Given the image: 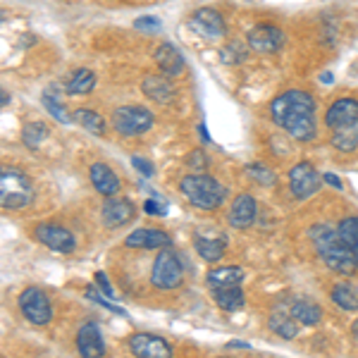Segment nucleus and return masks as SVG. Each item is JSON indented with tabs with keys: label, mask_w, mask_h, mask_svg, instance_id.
<instances>
[{
	"label": "nucleus",
	"mask_w": 358,
	"mask_h": 358,
	"mask_svg": "<svg viewBox=\"0 0 358 358\" xmlns=\"http://www.w3.org/2000/svg\"><path fill=\"white\" fill-rule=\"evenodd\" d=\"M270 115L277 127L294 136L296 141H310L317 134L315 124V98L306 91L292 89L287 94L277 96L270 106Z\"/></svg>",
	"instance_id": "f257e3e1"
},
{
	"label": "nucleus",
	"mask_w": 358,
	"mask_h": 358,
	"mask_svg": "<svg viewBox=\"0 0 358 358\" xmlns=\"http://www.w3.org/2000/svg\"><path fill=\"white\" fill-rule=\"evenodd\" d=\"M310 239L315 244L317 256L325 261L330 270L339 275H354L358 270V256L342 241V236L330 224H315L310 227Z\"/></svg>",
	"instance_id": "f03ea898"
},
{
	"label": "nucleus",
	"mask_w": 358,
	"mask_h": 358,
	"mask_svg": "<svg viewBox=\"0 0 358 358\" xmlns=\"http://www.w3.org/2000/svg\"><path fill=\"white\" fill-rule=\"evenodd\" d=\"M179 192L187 196L189 203L194 208H201V210H215V208H220L224 201L222 184L217 182V179L203 175V172L182 177Z\"/></svg>",
	"instance_id": "7ed1b4c3"
},
{
	"label": "nucleus",
	"mask_w": 358,
	"mask_h": 358,
	"mask_svg": "<svg viewBox=\"0 0 358 358\" xmlns=\"http://www.w3.org/2000/svg\"><path fill=\"white\" fill-rule=\"evenodd\" d=\"M34 199V187L29 182V177L20 170H8L5 167L0 172V203L8 210H17L31 203Z\"/></svg>",
	"instance_id": "20e7f679"
},
{
	"label": "nucleus",
	"mask_w": 358,
	"mask_h": 358,
	"mask_svg": "<svg viewBox=\"0 0 358 358\" xmlns=\"http://www.w3.org/2000/svg\"><path fill=\"white\" fill-rule=\"evenodd\" d=\"M184 280V273H182V263H179L177 253L172 251L170 246L160 248L158 258L153 261V268H151V282L155 289H177Z\"/></svg>",
	"instance_id": "39448f33"
},
{
	"label": "nucleus",
	"mask_w": 358,
	"mask_h": 358,
	"mask_svg": "<svg viewBox=\"0 0 358 358\" xmlns=\"http://www.w3.org/2000/svg\"><path fill=\"white\" fill-rule=\"evenodd\" d=\"M113 127L124 136H138L153 127V115L141 106H122L113 113Z\"/></svg>",
	"instance_id": "423d86ee"
},
{
	"label": "nucleus",
	"mask_w": 358,
	"mask_h": 358,
	"mask_svg": "<svg viewBox=\"0 0 358 358\" xmlns=\"http://www.w3.org/2000/svg\"><path fill=\"white\" fill-rule=\"evenodd\" d=\"M20 310L34 325H48L53 320V308H50V299L41 289L29 287L20 294Z\"/></svg>",
	"instance_id": "0eeeda50"
},
{
	"label": "nucleus",
	"mask_w": 358,
	"mask_h": 358,
	"mask_svg": "<svg viewBox=\"0 0 358 358\" xmlns=\"http://www.w3.org/2000/svg\"><path fill=\"white\" fill-rule=\"evenodd\" d=\"M34 236H36L43 246H48L50 251H57V253H72L74 246H77V244H74L72 232L65 229V227H60V224H53V222L36 224Z\"/></svg>",
	"instance_id": "6e6552de"
},
{
	"label": "nucleus",
	"mask_w": 358,
	"mask_h": 358,
	"mask_svg": "<svg viewBox=\"0 0 358 358\" xmlns=\"http://www.w3.org/2000/svg\"><path fill=\"white\" fill-rule=\"evenodd\" d=\"M289 187L296 199H308L320 189V175L310 163H299L289 170Z\"/></svg>",
	"instance_id": "1a4fd4ad"
},
{
	"label": "nucleus",
	"mask_w": 358,
	"mask_h": 358,
	"mask_svg": "<svg viewBox=\"0 0 358 358\" xmlns=\"http://www.w3.org/2000/svg\"><path fill=\"white\" fill-rule=\"evenodd\" d=\"M189 27H192L196 34H201V36L213 38V41L222 38L224 34H227V24H224L220 13H215V10H210V8L196 10L192 15V20H189Z\"/></svg>",
	"instance_id": "9d476101"
},
{
	"label": "nucleus",
	"mask_w": 358,
	"mask_h": 358,
	"mask_svg": "<svg viewBox=\"0 0 358 358\" xmlns=\"http://www.w3.org/2000/svg\"><path fill=\"white\" fill-rule=\"evenodd\" d=\"M129 349L134 356L141 358H170L172 356V346L165 339L155 337V334L138 332L129 339Z\"/></svg>",
	"instance_id": "9b49d317"
},
{
	"label": "nucleus",
	"mask_w": 358,
	"mask_h": 358,
	"mask_svg": "<svg viewBox=\"0 0 358 358\" xmlns=\"http://www.w3.org/2000/svg\"><path fill=\"white\" fill-rule=\"evenodd\" d=\"M246 41H248V48L258 50V53H277L282 41H285V34H282L277 27L261 24V27H253L251 31H248Z\"/></svg>",
	"instance_id": "f8f14e48"
},
{
	"label": "nucleus",
	"mask_w": 358,
	"mask_h": 358,
	"mask_svg": "<svg viewBox=\"0 0 358 358\" xmlns=\"http://www.w3.org/2000/svg\"><path fill=\"white\" fill-rule=\"evenodd\" d=\"M77 349H79V354H82V356H91V358L106 356V342H103L101 327H98L96 322H86L82 330H79Z\"/></svg>",
	"instance_id": "ddd939ff"
},
{
	"label": "nucleus",
	"mask_w": 358,
	"mask_h": 358,
	"mask_svg": "<svg viewBox=\"0 0 358 358\" xmlns=\"http://www.w3.org/2000/svg\"><path fill=\"white\" fill-rule=\"evenodd\" d=\"M134 215H136V208L127 199H110L103 206V222H106L108 227L127 224L129 220H134Z\"/></svg>",
	"instance_id": "4468645a"
},
{
	"label": "nucleus",
	"mask_w": 358,
	"mask_h": 358,
	"mask_svg": "<svg viewBox=\"0 0 358 358\" xmlns=\"http://www.w3.org/2000/svg\"><path fill=\"white\" fill-rule=\"evenodd\" d=\"M227 217H229V224L236 229L251 227V222L256 220V201H253V196H248V194L236 196Z\"/></svg>",
	"instance_id": "2eb2a0df"
},
{
	"label": "nucleus",
	"mask_w": 358,
	"mask_h": 358,
	"mask_svg": "<svg viewBox=\"0 0 358 358\" xmlns=\"http://www.w3.org/2000/svg\"><path fill=\"white\" fill-rule=\"evenodd\" d=\"M155 65L160 67V72L165 77H179L184 72V57L179 55V50L172 43H160L155 48Z\"/></svg>",
	"instance_id": "dca6fc26"
},
{
	"label": "nucleus",
	"mask_w": 358,
	"mask_h": 358,
	"mask_svg": "<svg viewBox=\"0 0 358 358\" xmlns=\"http://www.w3.org/2000/svg\"><path fill=\"white\" fill-rule=\"evenodd\" d=\"M354 120H358V101H354V98H339L325 115V122L330 129H337V127L349 124Z\"/></svg>",
	"instance_id": "f3484780"
},
{
	"label": "nucleus",
	"mask_w": 358,
	"mask_h": 358,
	"mask_svg": "<svg viewBox=\"0 0 358 358\" xmlns=\"http://www.w3.org/2000/svg\"><path fill=\"white\" fill-rule=\"evenodd\" d=\"M91 184L96 187V192L98 194H103V196H115L120 192V179L117 175L113 172V167L110 165H106V163H94L91 165Z\"/></svg>",
	"instance_id": "a211bd4d"
},
{
	"label": "nucleus",
	"mask_w": 358,
	"mask_h": 358,
	"mask_svg": "<svg viewBox=\"0 0 358 358\" xmlns=\"http://www.w3.org/2000/svg\"><path fill=\"white\" fill-rule=\"evenodd\" d=\"M129 248H165L170 246V236L163 229H136L124 239Z\"/></svg>",
	"instance_id": "6ab92c4d"
},
{
	"label": "nucleus",
	"mask_w": 358,
	"mask_h": 358,
	"mask_svg": "<svg viewBox=\"0 0 358 358\" xmlns=\"http://www.w3.org/2000/svg\"><path fill=\"white\" fill-rule=\"evenodd\" d=\"M141 91L146 94L151 101L155 103H172L175 101V89H172V84L167 82L165 77H155V74H151V77L143 79L141 84Z\"/></svg>",
	"instance_id": "aec40b11"
},
{
	"label": "nucleus",
	"mask_w": 358,
	"mask_h": 358,
	"mask_svg": "<svg viewBox=\"0 0 358 358\" xmlns=\"http://www.w3.org/2000/svg\"><path fill=\"white\" fill-rule=\"evenodd\" d=\"M210 289H217V287H232V285H241L244 280V270L236 268V265H220V268H213L210 273L206 275Z\"/></svg>",
	"instance_id": "412c9836"
},
{
	"label": "nucleus",
	"mask_w": 358,
	"mask_h": 358,
	"mask_svg": "<svg viewBox=\"0 0 358 358\" xmlns=\"http://www.w3.org/2000/svg\"><path fill=\"white\" fill-rule=\"evenodd\" d=\"M332 146L342 153H351L358 148V120L332 129Z\"/></svg>",
	"instance_id": "4be33fe9"
},
{
	"label": "nucleus",
	"mask_w": 358,
	"mask_h": 358,
	"mask_svg": "<svg viewBox=\"0 0 358 358\" xmlns=\"http://www.w3.org/2000/svg\"><path fill=\"white\" fill-rule=\"evenodd\" d=\"M213 299H215V303L220 306L222 310H227V313H234V310L244 308V292H241L239 285L217 287V289H213Z\"/></svg>",
	"instance_id": "5701e85b"
},
{
	"label": "nucleus",
	"mask_w": 358,
	"mask_h": 358,
	"mask_svg": "<svg viewBox=\"0 0 358 358\" xmlns=\"http://www.w3.org/2000/svg\"><path fill=\"white\" fill-rule=\"evenodd\" d=\"M94 84H96V74L91 72V69H86V67H79L67 77L65 91L69 96H84V94H89V91L94 89Z\"/></svg>",
	"instance_id": "b1692460"
},
{
	"label": "nucleus",
	"mask_w": 358,
	"mask_h": 358,
	"mask_svg": "<svg viewBox=\"0 0 358 358\" xmlns=\"http://www.w3.org/2000/svg\"><path fill=\"white\" fill-rule=\"evenodd\" d=\"M289 310H292V315L296 317L299 325H306V327L317 325L320 317H322L320 306H315L313 301H308V299H299V301H294Z\"/></svg>",
	"instance_id": "393cba45"
},
{
	"label": "nucleus",
	"mask_w": 358,
	"mask_h": 358,
	"mask_svg": "<svg viewBox=\"0 0 358 358\" xmlns=\"http://www.w3.org/2000/svg\"><path fill=\"white\" fill-rule=\"evenodd\" d=\"M270 330L285 339H294L299 334V322H296V317L292 315V310L285 313L282 308H277L275 313L270 315Z\"/></svg>",
	"instance_id": "a878e982"
},
{
	"label": "nucleus",
	"mask_w": 358,
	"mask_h": 358,
	"mask_svg": "<svg viewBox=\"0 0 358 358\" xmlns=\"http://www.w3.org/2000/svg\"><path fill=\"white\" fill-rule=\"evenodd\" d=\"M72 122H77L79 127H84L86 131H91L96 136L106 134V120L94 110H86V108H79V110L72 113Z\"/></svg>",
	"instance_id": "bb28decb"
},
{
	"label": "nucleus",
	"mask_w": 358,
	"mask_h": 358,
	"mask_svg": "<svg viewBox=\"0 0 358 358\" xmlns=\"http://www.w3.org/2000/svg\"><path fill=\"white\" fill-rule=\"evenodd\" d=\"M196 251L201 253V258L208 263H215L222 258L224 244L220 239H206V236H196Z\"/></svg>",
	"instance_id": "cd10ccee"
},
{
	"label": "nucleus",
	"mask_w": 358,
	"mask_h": 358,
	"mask_svg": "<svg viewBox=\"0 0 358 358\" xmlns=\"http://www.w3.org/2000/svg\"><path fill=\"white\" fill-rule=\"evenodd\" d=\"M332 301L344 310H358V289L351 285H337L332 289Z\"/></svg>",
	"instance_id": "c85d7f7f"
},
{
	"label": "nucleus",
	"mask_w": 358,
	"mask_h": 358,
	"mask_svg": "<svg viewBox=\"0 0 358 358\" xmlns=\"http://www.w3.org/2000/svg\"><path fill=\"white\" fill-rule=\"evenodd\" d=\"M48 134H50L48 124L31 122L22 129V141H24V146H29V148H38L43 143V138H48Z\"/></svg>",
	"instance_id": "c756f323"
},
{
	"label": "nucleus",
	"mask_w": 358,
	"mask_h": 358,
	"mask_svg": "<svg viewBox=\"0 0 358 358\" xmlns=\"http://www.w3.org/2000/svg\"><path fill=\"white\" fill-rule=\"evenodd\" d=\"M337 232L342 236L344 244L358 256V217H344V220L337 224Z\"/></svg>",
	"instance_id": "7c9ffc66"
},
{
	"label": "nucleus",
	"mask_w": 358,
	"mask_h": 358,
	"mask_svg": "<svg viewBox=\"0 0 358 358\" xmlns=\"http://www.w3.org/2000/svg\"><path fill=\"white\" fill-rule=\"evenodd\" d=\"M43 106H45V110H48V113L57 120V122L67 124L69 120H72V115H69V113L65 110V106H62V103L57 101V96H55V91H53V89H45V91H43Z\"/></svg>",
	"instance_id": "2f4dec72"
},
{
	"label": "nucleus",
	"mask_w": 358,
	"mask_h": 358,
	"mask_svg": "<svg viewBox=\"0 0 358 358\" xmlns=\"http://www.w3.org/2000/svg\"><path fill=\"white\" fill-rule=\"evenodd\" d=\"M246 55H248V50L241 41H232L224 45V48H220V60L224 65H239V62L246 60Z\"/></svg>",
	"instance_id": "473e14b6"
},
{
	"label": "nucleus",
	"mask_w": 358,
	"mask_h": 358,
	"mask_svg": "<svg viewBox=\"0 0 358 358\" xmlns=\"http://www.w3.org/2000/svg\"><path fill=\"white\" fill-rule=\"evenodd\" d=\"M246 172H248V177L251 179H256L258 184H263V187H273V184L277 182V175L270 167H265L261 163H251V165H246Z\"/></svg>",
	"instance_id": "72a5a7b5"
},
{
	"label": "nucleus",
	"mask_w": 358,
	"mask_h": 358,
	"mask_svg": "<svg viewBox=\"0 0 358 358\" xmlns=\"http://www.w3.org/2000/svg\"><path fill=\"white\" fill-rule=\"evenodd\" d=\"M134 27L138 31H146V34H158L160 27H163V22L158 20V17H138L134 22Z\"/></svg>",
	"instance_id": "f704fd0d"
},
{
	"label": "nucleus",
	"mask_w": 358,
	"mask_h": 358,
	"mask_svg": "<svg viewBox=\"0 0 358 358\" xmlns=\"http://www.w3.org/2000/svg\"><path fill=\"white\" fill-rule=\"evenodd\" d=\"M187 165L192 167V170H196V172H203L208 167V155L201 151V148H199V151H192L187 155Z\"/></svg>",
	"instance_id": "c9c22d12"
},
{
	"label": "nucleus",
	"mask_w": 358,
	"mask_h": 358,
	"mask_svg": "<svg viewBox=\"0 0 358 358\" xmlns=\"http://www.w3.org/2000/svg\"><path fill=\"white\" fill-rule=\"evenodd\" d=\"M86 296L89 299H94L96 303H101L103 308H108V310H113V313H117V315H127L122 308H120V306H115V303H110V301H106V299L101 296V294H96L94 289H86Z\"/></svg>",
	"instance_id": "e433bc0d"
},
{
	"label": "nucleus",
	"mask_w": 358,
	"mask_h": 358,
	"mask_svg": "<svg viewBox=\"0 0 358 358\" xmlns=\"http://www.w3.org/2000/svg\"><path fill=\"white\" fill-rule=\"evenodd\" d=\"M131 165L136 167V172H141L143 177H153V167H151V163H148V160H143L141 155H134V158H131Z\"/></svg>",
	"instance_id": "4c0bfd02"
},
{
	"label": "nucleus",
	"mask_w": 358,
	"mask_h": 358,
	"mask_svg": "<svg viewBox=\"0 0 358 358\" xmlns=\"http://www.w3.org/2000/svg\"><path fill=\"white\" fill-rule=\"evenodd\" d=\"M96 282H98V287H101L103 292H106V296L108 299H113L115 296V292H113V287H110V282H108V277L103 275V273H96Z\"/></svg>",
	"instance_id": "58836bf2"
},
{
	"label": "nucleus",
	"mask_w": 358,
	"mask_h": 358,
	"mask_svg": "<svg viewBox=\"0 0 358 358\" xmlns=\"http://www.w3.org/2000/svg\"><path fill=\"white\" fill-rule=\"evenodd\" d=\"M146 213H151V215H165V206L158 203V201H146Z\"/></svg>",
	"instance_id": "ea45409f"
},
{
	"label": "nucleus",
	"mask_w": 358,
	"mask_h": 358,
	"mask_svg": "<svg viewBox=\"0 0 358 358\" xmlns=\"http://www.w3.org/2000/svg\"><path fill=\"white\" fill-rule=\"evenodd\" d=\"M322 179H325V182L330 184V187H334V189H342V182H339V177H334L332 172H327V175L322 177Z\"/></svg>",
	"instance_id": "a19ab883"
},
{
	"label": "nucleus",
	"mask_w": 358,
	"mask_h": 358,
	"mask_svg": "<svg viewBox=\"0 0 358 358\" xmlns=\"http://www.w3.org/2000/svg\"><path fill=\"white\" fill-rule=\"evenodd\" d=\"M227 349H251V346H248L246 342H229Z\"/></svg>",
	"instance_id": "79ce46f5"
},
{
	"label": "nucleus",
	"mask_w": 358,
	"mask_h": 358,
	"mask_svg": "<svg viewBox=\"0 0 358 358\" xmlns=\"http://www.w3.org/2000/svg\"><path fill=\"white\" fill-rule=\"evenodd\" d=\"M199 131H201V136H203L206 141H210V136H208V131H206V124H199Z\"/></svg>",
	"instance_id": "37998d69"
}]
</instances>
